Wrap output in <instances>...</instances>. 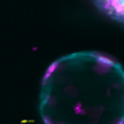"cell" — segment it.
Returning <instances> with one entry per match:
<instances>
[{"mask_svg":"<svg viewBox=\"0 0 124 124\" xmlns=\"http://www.w3.org/2000/svg\"><path fill=\"white\" fill-rule=\"evenodd\" d=\"M100 8L110 17L124 23V1L98 2Z\"/></svg>","mask_w":124,"mask_h":124,"instance_id":"7a4b0ae2","label":"cell"},{"mask_svg":"<svg viewBox=\"0 0 124 124\" xmlns=\"http://www.w3.org/2000/svg\"><path fill=\"white\" fill-rule=\"evenodd\" d=\"M44 124H124V68L95 51L55 60L41 85Z\"/></svg>","mask_w":124,"mask_h":124,"instance_id":"6da1fadb","label":"cell"}]
</instances>
